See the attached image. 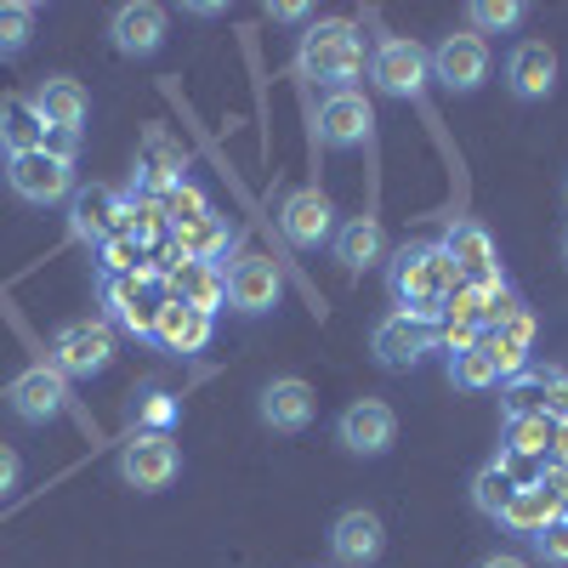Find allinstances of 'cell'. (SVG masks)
I'll use <instances>...</instances> for the list:
<instances>
[{
    "mask_svg": "<svg viewBox=\"0 0 568 568\" xmlns=\"http://www.w3.org/2000/svg\"><path fill=\"white\" fill-rule=\"evenodd\" d=\"M455 291H460V273H455V262H449V251L438 240H415V245L393 251V262H387V296L398 302V313L438 324L449 313Z\"/></svg>",
    "mask_w": 568,
    "mask_h": 568,
    "instance_id": "1",
    "label": "cell"
},
{
    "mask_svg": "<svg viewBox=\"0 0 568 568\" xmlns=\"http://www.w3.org/2000/svg\"><path fill=\"white\" fill-rule=\"evenodd\" d=\"M369 52H364V34L347 18H318L302 29L296 40V69L302 80L324 85V91H353V80L364 74Z\"/></svg>",
    "mask_w": 568,
    "mask_h": 568,
    "instance_id": "2",
    "label": "cell"
},
{
    "mask_svg": "<svg viewBox=\"0 0 568 568\" xmlns=\"http://www.w3.org/2000/svg\"><path fill=\"white\" fill-rule=\"evenodd\" d=\"M114 324L109 318H69L58 324V336H52V364L63 382H91V375H103L114 364Z\"/></svg>",
    "mask_w": 568,
    "mask_h": 568,
    "instance_id": "3",
    "label": "cell"
},
{
    "mask_svg": "<svg viewBox=\"0 0 568 568\" xmlns=\"http://www.w3.org/2000/svg\"><path fill=\"white\" fill-rule=\"evenodd\" d=\"M364 74L382 98H420L426 80H433V58H426V45L409 40V34H382L369 45Z\"/></svg>",
    "mask_w": 568,
    "mask_h": 568,
    "instance_id": "4",
    "label": "cell"
},
{
    "mask_svg": "<svg viewBox=\"0 0 568 568\" xmlns=\"http://www.w3.org/2000/svg\"><path fill=\"white\" fill-rule=\"evenodd\" d=\"M165 302V273L154 267H136V273H114L103 278V307H109V324L131 329V336H154V313Z\"/></svg>",
    "mask_w": 568,
    "mask_h": 568,
    "instance_id": "5",
    "label": "cell"
},
{
    "mask_svg": "<svg viewBox=\"0 0 568 568\" xmlns=\"http://www.w3.org/2000/svg\"><path fill=\"white\" fill-rule=\"evenodd\" d=\"M7 187L23 205H63L80 182H74V160H63L52 149H34V154L7 160Z\"/></svg>",
    "mask_w": 568,
    "mask_h": 568,
    "instance_id": "6",
    "label": "cell"
},
{
    "mask_svg": "<svg viewBox=\"0 0 568 568\" xmlns=\"http://www.w3.org/2000/svg\"><path fill=\"white\" fill-rule=\"evenodd\" d=\"M426 58H433V80L449 91V98H471V91H478V85L489 80V69H495L489 40H484V34H471V29L444 34Z\"/></svg>",
    "mask_w": 568,
    "mask_h": 568,
    "instance_id": "7",
    "label": "cell"
},
{
    "mask_svg": "<svg viewBox=\"0 0 568 568\" xmlns=\"http://www.w3.org/2000/svg\"><path fill=\"white\" fill-rule=\"evenodd\" d=\"M426 353H438V324H426V318L387 313L382 324L369 329V358L382 364L387 375H404V369H415Z\"/></svg>",
    "mask_w": 568,
    "mask_h": 568,
    "instance_id": "8",
    "label": "cell"
},
{
    "mask_svg": "<svg viewBox=\"0 0 568 568\" xmlns=\"http://www.w3.org/2000/svg\"><path fill=\"white\" fill-rule=\"evenodd\" d=\"M336 444H342L353 460H382V455L398 444V415H393V404H382V398H353V404L336 415Z\"/></svg>",
    "mask_w": 568,
    "mask_h": 568,
    "instance_id": "9",
    "label": "cell"
},
{
    "mask_svg": "<svg viewBox=\"0 0 568 568\" xmlns=\"http://www.w3.org/2000/svg\"><path fill=\"white\" fill-rule=\"evenodd\" d=\"M176 471H182V449H176L171 433H136V438L120 449V478H125V489H136V495L171 489Z\"/></svg>",
    "mask_w": 568,
    "mask_h": 568,
    "instance_id": "10",
    "label": "cell"
},
{
    "mask_svg": "<svg viewBox=\"0 0 568 568\" xmlns=\"http://www.w3.org/2000/svg\"><path fill=\"white\" fill-rule=\"evenodd\" d=\"M438 245L449 251L460 284H500V278H506V273H500V245H495V233H489L478 216H455Z\"/></svg>",
    "mask_w": 568,
    "mask_h": 568,
    "instance_id": "11",
    "label": "cell"
},
{
    "mask_svg": "<svg viewBox=\"0 0 568 568\" xmlns=\"http://www.w3.org/2000/svg\"><path fill=\"white\" fill-rule=\"evenodd\" d=\"M506 415H540V420H568V375L557 364H529L506 382Z\"/></svg>",
    "mask_w": 568,
    "mask_h": 568,
    "instance_id": "12",
    "label": "cell"
},
{
    "mask_svg": "<svg viewBox=\"0 0 568 568\" xmlns=\"http://www.w3.org/2000/svg\"><path fill=\"white\" fill-rule=\"evenodd\" d=\"M125 216H131V205L114 194V187H103V182L74 187V194H69V233L80 245H109L114 233H125Z\"/></svg>",
    "mask_w": 568,
    "mask_h": 568,
    "instance_id": "13",
    "label": "cell"
},
{
    "mask_svg": "<svg viewBox=\"0 0 568 568\" xmlns=\"http://www.w3.org/2000/svg\"><path fill=\"white\" fill-rule=\"evenodd\" d=\"M313 131H318V149H336V154L342 149H364L369 131H375V109H369L364 91H329V98L318 103Z\"/></svg>",
    "mask_w": 568,
    "mask_h": 568,
    "instance_id": "14",
    "label": "cell"
},
{
    "mask_svg": "<svg viewBox=\"0 0 568 568\" xmlns=\"http://www.w3.org/2000/svg\"><path fill=\"white\" fill-rule=\"evenodd\" d=\"M7 404L23 426H52L63 409H69V382L52 369V364H29L18 382L7 387Z\"/></svg>",
    "mask_w": 568,
    "mask_h": 568,
    "instance_id": "15",
    "label": "cell"
},
{
    "mask_svg": "<svg viewBox=\"0 0 568 568\" xmlns=\"http://www.w3.org/2000/svg\"><path fill=\"white\" fill-rule=\"evenodd\" d=\"M278 233H284L296 251L329 245V240H336V205H329V194H318V187H296V194H284V205H278Z\"/></svg>",
    "mask_w": 568,
    "mask_h": 568,
    "instance_id": "16",
    "label": "cell"
},
{
    "mask_svg": "<svg viewBox=\"0 0 568 568\" xmlns=\"http://www.w3.org/2000/svg\"><path fill=\"white\" fill-rule=\"evenodd\" d=\"M382 551H387V524L369 506H347L329 524V557H336V568H369V562H382Z\"/></svg>",
    "mask_w": 568,
    "mask_h": 568,
    "instance_id": "17",
    "label": "cell"
},
{
    "mask_svg": "<svg viewBox=\"0 0 568 568\" xmlns=\"http://www.w3.org/2000/svg\"><path fill=\"white\" fill-rule=\"evenodd\" d=\"M284 302V273L267 262V256H240L227 267V307L245 313V318H262Z\"/></svg>",
    "mask_w": 568,
    "mask_h": 568,
    "instance_id": "18",
    "label": "cell"
},
{
    "mask_svg": "<svg viewBox=\"0 0 568 568\" xmlns=\"http://www.w3.org/2000/svg\"><path fill=\"white\" fill-rule=\"evenodd\" d=\"M256 415L273 433H307L318 415V393L302 382V375H273V382L256 393Z\"/></svg>",
    "mask_w": 568,
    "mask_h": 568,
    "instance_id": "19",
    "label": "cell"
},
{
    "mask_svg": "<svg viewBox=\"0 0 568 568\" xmlns=\"http://www.w3.org/2000/svg\"><path fill=\"white\" fill-rule=\"evenodd\" d=\"M171 34V18L165 7H154V0H125V7L109 18V40L120 58H154L160 45Z\"/></svg>",
    "mask_w": 568,
    "mask_h": 568,
    "instance_id": "20",
    "label": "cell"
},
{
    "mask_svg": "<svg viewBox=\"0 0 568 568\" xmlns=\"http://www.w3.org/2000/svg\"><path fill=\"white\" fill-rule=\"evenodd\" d=\"M506 91L517 103H546L557 91V52L546 40H517L506 52Z\"/></svg>",
    "mask_w": 568,
    "mask_h": 568,
    "instance_id": "21",
    "label": "cell"
},
{
    "mask_svg": "<svg viewBox=\"0 0 568 568\" xmlns=\"http://www.w3.org/2000/svg\"><path fill=\"white\" fill-rule=\"evenodd\" d=\"M136 182L149 187V194H171V187H182L187 182V149L171 136V131H160V125H149L142 131V149H136Z\"/></svg>",
    "mask_w": 568,
    "mask_h": 568,
    "instance_id": "22",
    "label": "cell"
},
{
    "mask_svg": "<svg viewBox=\"0 0 568 568\" xmlns=\"http://www.w3.org/2000/svg\"><path fill=\"white\" fill-rule=\"evenodd\" d=\"M34 114H40V125L45 131H58V136H80V125H85V114H91V98H85V85L80 80H69V74H45L40 85H34Z\"/></svg>",
    "mask_w": 568,
    "mask_h": 568,
    "instance_id": "23",
    "label": "cell"
},
{
    "mask_svg": "<svg viewBox=\"0 0 568 568\" xmlns=\"http://www.w3.org/2000/svg\"><path fill=\"white\" fill-rule=\"evenodd\" d=\"M211 329H216V318L211 313H200V307H187V302H160V313H154V342L165 347V353H176V358H194V353H205L211 347Z\"/></svg>",
    "mask_w": 568,
    "mask_h": 568,
    "instance_id": "24",
    "label": "cell"
},
{
    "mask_svg": "<svg viewBox=\"0 0 568 568\" xmlns=\"http://www.w3.org/2000/svg\"><path fill=\"white\" fill-rule=\"evenodd\" d=\"M484 347H489V358L500 364L506 382H511L517 369H529V347H535V318H529V307H524V302H511L500 318H489Z\"/></svg>",
    "mask_w": 568,
    "mask_h": 568,
    "instance_id": "25",
    "label": "cell"
},
{
    "mask_svg": "<svg viewBox=\"0 0 568 568\" xmlns=\"http://www.w3.org/2000/svg\"><path fill=\"white\" fill-rule=\"evenodd\" d=\"M165 296H171V302H187V307H200V313L216 318V307H227V273L182 256V262L165 273Z\"/></svg>",
    "mask_w": 568,
    "mask_h": 568,
    "instance_id": "26",
    "label": "cell"
},
{
    "mask_svg": "<svg viewBox=\"0 0 568 568\" xmlns=\"http://www.w3.org/2000/svg\"><path fill=\"white\" fill-rule=\"evenodd\" d=\"M329 251H336V262L347 273H364L375 262H387V227L375 216H347L336 222V240H329Z\"/></svg>",
    "mask_w": 568,
    "mask_h": 568,
    "instance_id": "27",
    "label": "cell"
},
{
    "mask_svg": "<svg viewBox=\"0 0 568 568\" xmlns=\"http://www.w3.org/2000/svg\"><path fill=\"white\" fill-rule=\"evenodd\" d=\"M557 524V495L546 489V484H524L511 495V506H506V517H500V529L506 535H524V540H535L540 529H551Z\"/></svg>",
    "mask_w": 568,
    "mask_h": 568,
    "instance_id": "28",
    "label": "cell"
},
{
    "mask_svg": "<svg viewBox=\"0 0 568 568\" xmlns=\"http://www.w3.org/2000/svg\"><path fill=\"white\" fill-rule=\"evenodd\" d=\"M45 136H52V131L40 125V114H34L29 98H7V103H0V149H7V160L45 149Z\"/></svg>",
    "mask_w": 568,
    "mask_h": 568,
    "instance_id": "29",
    "label": "cell"
},
{
    "mask_svg": "<svg viewBox=\"0 0 568 568\" xmlns=\"http://www.w3.org/2000/svg\"><path fill=\"white\" fill-rule=\"evenodd\" d=\"M227 245H233V227L211 211L205 222H194V227H176V256H187V262H205V267H222V256H227Z\"/></svg>",
    "mask_w": 568,
    "mask_h": 568,
    "instance_id": "30",
    "label": "cell"
},
{
    "mask_svg": "<svg viewBox=\"0 0 568 568\" xmlns=\"http://www.w3.org/2000/svg\"><path fill=\"white\" fill-rule=\"evenodd\" d=\"M511 495H517V484H511L506 471H500V460H489V466H478V471H471V511H478V517H489V524H500V517H506Z\"/></svg>",
    "mask_w": 568,
    "mask_h": 568,
    "instance_id": "31",
    "label": "cell"
},
{
    "mask_svg": "<svg viewBox=\"0 0 568 568\" xmlns=\"http://www.w3.org/2000/svg\"><path fill=\"white\" fill-rule=\"evenodd\" d=\"M449 382H455L460 393H489V387L506 382V375H500V364L489 358V347L478 342V347H466V353H449Z\"/></svg>",
    "mask_w": 568,
    "mask_h": 568,
    "instance_id": "32",
    "label": "cell"
},
{
    "mask_svg": "<svg viewBox=\"0 0 568 568\" xmlns=\"http://www.w3.org/2000/svg\"><path fill=\"white\" fill-rule=\"evenodd\" d=\"M551 433L557 426L540 420V415H506V444L511 455H524V460H551Z\"/></svg>",
    "mask_w": 568,
    "mask_h": 568,
    "instance_id": "33",
    "label": "cell"
},
{
    "mask_svg": "<svg viewBox=\"0 0 568 568\" xmlns=\"http://www.w3.org/2000/svg\"><path fill=\"white\" fill-rule=\"evenodd\" d=\"M529 18L524 0H466V23L471 34H500V29H517Z\"/></svg>",
    "mask_w": 568,
    "mask_h": 568,
    "instance_id": "34",
    "label": "cell"
},
{
    "mask_svg": "<svg viewBox=\"0 0 568 568\" xmlns=\"http://www.w3.org/2000/svg\"><path fill=\"white\" fill-rule=\"evenodd\" d=\"M34 40V7L29 0H0V58H23Z\"/></svg>",
    "mask_w": 568,
    "mask_h": 568,
    "instance_id": "35",
    "label": "cell"
},
{
    "mask_svg": "<svg viewBox=\"0 0 568 568\" xmlns=\"http://www.w3.org/2000/svg\"><path fill=\"white\" fill-rule=\"evenodd\" d=\"M176 420V398L171 393H142V404H136V433H165V426Z\"/></svg>",
    "mask_w": 568,
    "mask_h": 568,
    "instance_id": "36",
    "label": "cell"
},
{
    "mask_svg": "<svg viewBox=\"0 0 568 568\" xmlns=\"http://www.w3.org/2000/svg\"><path fill=\"white\" fill-rule=\"evenodd\" d=\"M529 546H535V557H540L546 568H568V524H562V517H557L551 529H540Z\"/></svg>",
    "mask_w": 568,
    "mask_h": 568,
    "instance_id": "37",
    "label": "cell"
},
{
    "mask_svg": "<svg viewBox=\"0 0 568 568\" xmlns=\"http://www.w3.org/2000/svg\"><path fill=\"white\" fill-rule=\"evenodd\" d=\"M18 478H23V460H18V449H12V444H0V500H7V495L18 489Z\"/></svg>",
    "mask_w": 568,
    "mask_h": 568,
    "instance_id": "38",
    "label": "cell"
},
{
    "mask_svg": "<svg viewBox=\"0 0 568 568\" xmlns=\"http://www.w3.org/2000/svg\"><path fill=\"white\" fill-rule=\"evenodd\" d=\"M478 568H535V562H529V557H517V551H489Z\"/></svg>",
    "mask_w": 568,
    "mask_h": 568,
    "instance_id": "39",
    "label": "cell"
},
{
    "mask_svg": "<svg viewBox=\"0 0 568 568\" xmlns=\"http://www.w3.org/2000/svg\"><path fill=\"white\" fill-rule=\"evenodd\" d=\"M273 12V23H302L307 18V7H296V0H284V7H267Z\"/></svg>",
    "mask_w": 568,
    "mask_h": 568,
    "instance_id": "40",
    "label": "cell"
},
{
    "mask_svg": "<svg viewBox=\"0 0 568 568\" xmlns=\"http://www.w3.org/2000/svg\"><path fill=\"white\" fill-rule=\"evenodd\" d=\"M557 517H562V524H568V489L557 495Z\"/></svg>",
    "mask_w": 568,
    "mask_h": 568,
    "instance_id": "41",
    "label": "cell"
},
{
    "mask_svg": "<svg viewBox=\"0 0 568 568\" xmlns=\"http://www.w3.org/2000/svg\"><path fill=\"white\" fill-rule=\"evenodd\" d=\"M562 262H568V233H562Z\"/></svg>",
    "mask_w": 568,
    "mask_h": 568,
    "instance_id": "42",
    "label": "cell"
}]
</instances>
